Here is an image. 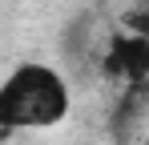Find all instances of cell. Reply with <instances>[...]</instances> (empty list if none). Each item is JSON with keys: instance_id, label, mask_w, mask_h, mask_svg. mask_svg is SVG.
Segmentation results:
<instances>
[{"instance_id": "6da1fadb", "label": "cell", "mask_w": 149, "mask_h": 145, "mask_svg": "<svg viewBox=\"0 0 149 145\" xmlns=\"http://www.w3.org/2000/svg\"><path fill=\"white\" fill-rule=\"evenodd\" d=\"M73 93L52 65L20 61L0 81V129H52L69 117Z\"/></svg>"}, {"instance_id": "7a4b0ae2", "label": "cell", "mask_w": 149, "mask_h": 145, "mask_svg": "<svg viewBox=\"0 0 149 145\" xmlns=\"http://www.w3.org/2000/svg\"><path fill=\"white\" fill-rule=\"evenodd\" d=\"M109 72H121V77H133L141 81L149 69V48H145V36H117L113 48H109V61H105Z\"/></svg>"}]
</instances>
